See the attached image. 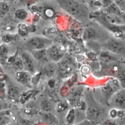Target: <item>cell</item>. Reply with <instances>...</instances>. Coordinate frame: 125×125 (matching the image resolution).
<instances>
[{
  "mask_svg": "<svg viewBox=\"0 0 125 125\" xmlns=\"http://www.w3.org/2000/svg\"><path fill=\"white\" fill-rule=\"evenodd\" d=\"M42 121L48 125H54L58 123L56 117L51 112H43L41 114Z\"/></svg>",
  "mask_w": 125,
  "mask_h": 125,
  "instance_id": "obj_11",
  "label": "cell"
},
{
  "mask_svg": "<svg viewBox=\"0 0 125 125\" xmlns=\"http://www.w3.org/2000/svg\"><path fill=\"white\" fill-rule=\"evenodd\" d=\"M120 122L118 125H125V114L121 118H120Z\"/></svg>",
  "mask_w": 125,
  "mask_h": 125,
  "instance_id": "obj_28",
  "label": "cell"
},
{
  "mask_svg": "<svg viewBox=\"0 0 125 125\" xmlns=\"http://www.w3.org/2000/svg\"><path fill=\"white\" fill-rule=\"evenodd\" d=\"M6 51L5 47L4 46H1L0 48V55L1 57H4L6 55Z\"/></svg>",
  "mask_w": 125,
  "mask_h": 125,
  "instance_id": "obj_26",
  "label": "cell"
},
{
  "mask_svg": "<svg viewBox=\"0 0 125 125\" xmlns=\"http://www.w3.org/2000/svg\"><path fill=\"white\" fill-rule=\"evenodd\" d=\"M4 105H5V104H4V101L0 99V110L3 109L4 108Z\"/></svg>",
  "mask_w": 125,
  "mask_h": 125,
  "instance_id": "obj_29",
  "label": "cell"
},
{
  "mask_svg": "<svg viewBox=\"0 0 125 125\" xmlns=\"http://www.w3.org/2000/svg\"><path fill=\"white\" fill-rule=\"evenodd\" d=\"M41 107L43 112H51L54 108V105L51 101L45 100L42 102Z\"/></svg>",
  "mask_w": 125,
  "mask_h": 125,
  "instance_id": "obj_17",
  "label": "cell"
},
{
  "mask_svg": "<svg viewBox=\"0 0 125 125\" xmlns=\"http://www.w3.org/2000/svg\"><path fill=\"white\" fill-rule=\"evenodd\" d=\"M102 125H118L117 122H115L114 119H106L102 123Z\"/></svg>",
  "mask_w": 125,
  "mask_h": 125,
  "instance_id": "obj_24",
  "label": "cell"
},
{
  "mask_svg": "<svg viewBox=\"0 0 125 125\" xmlns=\"http://www.w3.org/2000/svg\"><path fill=\"white\" fill-rule=\"evenodd\" d=\"M11 122L9 115L6 113L0 114V125H8Z\"/></svg>",
  "mask_w": 125,
  "mask_h": 125,
  "instance_id": "obj_20",
  "label": "cell"
},
{
  "mask_svg": "<svg viewBox=\"0 0 125 125\" xmlns=\"http://www.w3.org/2000/svg\"><path fill=\"white\" fill-rule=\"evenodd\" d=\"M58 63V70L62 77L70 75L75 70L76 65L73 60L69 57H63Z\"/></svg>",
  "mask_w": 125,
  "mask_h": 125,
  "instance_id": "obj_4",
  "label": "cell"
},
{
  "mask_svg": "<svg viewBox=\"0 0 125 125\" xmlns=\"http://www.w3.org/2000/svg\"><path fill=\"white\" fill-rule=\"evenodd\" d=\"M86 118L87 120L94 122L99 119L104 113L102 106L93 98H87L86 102Z\"/></svg>",
  "mask_w": 125,
  "mask_h": 125,
  "instance_id": "obj_2",
  "label": "cell"
},
{
  "mask_svg": "<svg viewBox=\"0 0 125 125\" xmlns=\"http://www.w3.org/2000/svg\"><path fill=\"white\" fill-rule=\"evenodd\" d=\"M21 58L23 61L25 70L30 73H34L35 70V64L31 56L27 53H23Z\"/></svg>",
  "mask_w": 125,
  "mask_h": 125,
  "instance_id": "obj_8",
  "label": "cell"
},
{
  "mask_svg": "<svg viewBox=\"0 0 125 125\" xmlns=\"http://www.w3.org/2000/svg\"><path fill=\"white\" fill-rule=\"evenodd\" d=\"M62 7L71 15L76 18L86 16L87 11L83 5L74 0H61Z\"/></svg>",
  "mask_w": 125,
  "mask_h": 125,
  "instance_id": "obj_1",
  "label": "cell"
},
{
  "mask_svg": "<svg viewBox=\"0 0 125 125\" xmlns=\"http://www.w3.org/2000/svg\"><path fill=\"white\" fill-rule=\"evenodd\" d=\"M121 88L125 89V69H121L119 71L117 75V78Z\"/></svg>",
  "mask_w": 125,
  "mask_h": 125,
  "instance_id": "obj_18",
  "label": "cell"
},
{
  "mask_svg": "<svg viewBox=\"0 0 125 125\" xmlns=\"http://www.w3.org/2000/svg\"><path fill=\"white\" fill-rule=\"evenodd\" d=\"M15 15L18 19L23 20L27 17V13L25 10L23 9H20L17 11Z\"/></svg>",
  "mask_w": 125,
  "mask_h": 125,
  "instance_id": "obj_23",
  "label": "cell"
},
{
  "mask_svg": "<svg viewBox=\"0 0 125 125\" xmlns=\"http://www.w3.org/2000/svg\"><path fill=\"white\" fill-rule=\"evenodd\" d=\"M65 121L67 125L76 124V112L75 108H71L68 110L65 117Z\"/></svg>",
  "mask_w": 125,
  "mask_h": 125,
  "instance_id": "obj_12",
  "label": "cell"
},
{
  "mask_svg": "<svg viewBox=\"0 0 125 125\" xmlns=\"http://www.w3.org/2000/svg\"><path fill=\"white\" fill-rule=\"evenodd\" d=\"M16 78L19 81L24 84H28L30 81L29 75L27 73L21 71L17 72Z\"/></svg>",
  "mask_w": 125,
  "mask_h": 125,
  "instance_id": "obj_14",
  "label": "cell"
},
{
  "mask_svg": "<svg viewBox=\"0 0 125 125\" xmlns=\"http://www.w3.org/2000/svg\"><path fill=\"white\" fill-rule=\"evenodd\" d=\"M104 19L108 23L113 25H122L125 24L122 17L120 15L108 13L104 15Z\"/></svg>",
  "mask_w": 125,
  "mask_h": 125,
  "instance_id": "obj_9",
  "label": "cell"
},
{
  "mask_svg": "<svg viewBox=\"0 0 125 125\" xmlns=\"http://www.w3.org/2000/svg\"><path fill=\"white\" fill-rule=\"evenodd\" d=\"M8 97L13 100H16L19 97V91L15 86H10L7 91Z\"/></svg>",
  "mask_w": 125,
  "mask_h": 125,
  "instance_id": "obj_15",
  "label": "cell"
},
{
  "mask_svg": "<svg viewBox=\"0 0 125 125\" xmlns=\"http://www.w3.org/2000/svg\"><path fill=\"white\" fill-rule=\"evenodd\" d=\"M105 46L106 49L112 53L125 56V43L115 39H111Z\"/></svg>",
  "mask_w": 125,
  "mask_h": 125,
  "instance_id": "obj_5",
  "label": "cell"
},
{
  "mask_svg": "<svg viewBox=\"0 0 125 125\" xmlns=\"http://www.w3.org/2000/svg\"><path fill=\"white\" fill-rule=\"evenodd\" d=\"M32 55L35 59L41 62H47L50 58L49 52L44 49L34 50Z\"/></svg>",
  "mask_w": 125,
  "mask_h": 125,
  "instance_id": "obj_10",
  "label": "cell"
},
{
  "mask_svg": "<svg viewBox=\"0 0 125 125\" xmlns=\"http://www.w3.org/2000/svg\"><path fill=\"white\" fill-rule=\"evenodd\" d=\"M12 65L14 69L18 72L21 71L24 68L23 61L21 58L20 57H16L12 62Z\"/></svg>",
  "mask_w": 125,
  "mask_h": 125,
  "instance_id": "obj_16",
  "label": "cell"
},
{
  "mask_svg": "<svg viewBox=\"0 0 125 125\" xmlns=\"http://www.w3.org/2000/svg\"><path fill=\"white\" fill-rule=\"evenodd\" d=\"M109 13L115 14V15H120L121 12H120V9L119 7L115 4H112L109 6Z\"/></svg>",
  "mask_w": 125,
  "mask_h": 125,
  "instance_id": "obj_22",
  "label": "cell"
},
{
  "mask_svg": "<svg viewBox=\"0 0 125 125\" xmlns=\"http://www.w3.org/2000/svg\"><path fill=\"white\" fill-rule=\"evenodd\" d=\"M20 125H32V124L28 120H23L21 122Z\"/></svg>",
  "mask_w": 125,
  "mask_h": 125,
  "instance_id": "obj_27",
  "label": "cell"
},
{
  "mask_svg": "<svg viewBox=\"0 0 125 125\" xmlns=\"http://www.w3.org/2000/svg\"><path fill=\"white\" fill-rule=\"evenodd\" d=\"M50 58L54 62H59L64 56V51L61 47L53 46L48 51Z\"/></svg>",
  "mask_w": 125,
  "mask_h": 125,
  "instance_id": "obj_6",
  "label": "cell"
},
{
  "mask_svg": "<svg viewBox=\"0 0 125 125\" xmlns=\"http://www.w3.org/2000/svg\"><path fill=\"white\" fill-rule=\"evenodd\" d=\"M112 108L125 111V89L121 88L109 99Z\"/></svg>",
  "mask_w": 125,
  "mask_h": 125,
  "instance_id": "obj_3",
  "label": "cell"
},
{
  "mask_svg": "<svg viewBox=\"0 0 125 125\" xmlns=\"http://www.w3.org/2000/svg\"><path fill=\"white\" fill-rule=\"evenodd\" d=\"M107 52H103L100 55L101 59L104 62L107 63L109 62L110 61H113L115 59L113 55H110Z\"/></svg>",
  "mask_w": 125,
  "mask_h": 125,
  "instance_id": "obj_21",
  "label": "cell"
},
{
  "mask_svg": "<svg viewBox=\"0 0 125 125\" xmlns=\"http://www.w3.org/2000/svg\"><path fill=\"white\" fill-rule=\"evenodd\" d=\"M95 36V31L91 28H87L86 29L83 34V37L84 40H89L94 38Z\"/></svg>",
  "mask_w": 125,
  "mask_h": 125,
  "instance_id": "obj_19",
  "label": "cell"
},
{
  "mask_svg": "<svg viewBox=\"0 0 125 125\" xmlns=\"http://www.w3.org/2000/svg\"><path fill=\"white\" fill-rule=\"evenodd\" d=\"M55 71V67L52 63H46L42 68V74L46 78L50 77Z\"/></svg>",
  "mask_w": 125,
  "mask_h": 125,
  "instance_id": "obj_13",
  "label": "cell"
},
{
  "mask_svg": "<svg viewBox=\"0 0 125 125\" xmlns=\"http://www.w3.org/2000/svg\"><path fill=\"white\" fill-rule=\"evenodd\" d=\"M92 124H93V122L88 120H84L81 123H79L75 125H92Z\"/></svg>",
  "mask_w": 125,
  "mask_h": 125,
  "instance_id": "obj_25",
  "label": "cell"
},
{
  "mask_svg": "<svg viewBox=\"0 0 125 125\" xmlns=\"http://www.w3.org/2000/svg\"><path fill=\"white\" fill-rule=\"evenodd\" d=\"M8 125H9V124H8Z\"/></svg>",
  "mask_w": 125,
  "mask_h": 125,
  "instance_id": "obj_30",
  "label": "cell"
},
{
  "mask_svg": "<svg viewBox=\"0 0 125 125\" xmlns=\"http://www.w3.org/2000/svg\"><path fill=\"white\" fill-rule=\"evenodd\" d=\"M46 43L44 39L39 37H32L27 41V46L34 50L44 49Z\"/></svg>",
  "mask_w": 125,
  "mask_h": 125,
  "instance_id": "obj_7",
  "label": "cell"
}]
</instances>
